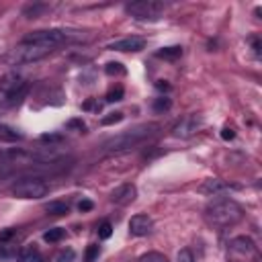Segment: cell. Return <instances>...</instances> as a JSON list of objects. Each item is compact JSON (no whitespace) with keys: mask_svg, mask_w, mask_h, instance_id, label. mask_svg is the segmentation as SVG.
Listing matches in <instances>:
<instances>
[{"mask_svg":"<svg viewBox=\"0 0 262 262\" xmlns=\"http://www.w3.org/2000/svg\"><path fill=\"white\" fill-rule=\"evenodd\" d=\"M229 254H231L233 260L240 258V262H256L258 260V248L250 238L238 236L229 242Z\"/></svg>","mask_w":262,"mask_h":262,"instance_id":"ba28073f","label":"cell"},{"mask_svg":"<svg viewBox=\"0 0 262 262\" xmlns=\"http://www.w3.org/2000/svg\"><path fill=\"white\" fill-rule=\"evenodd\" d=\"M158 129V125H139L135 129H129V131H123V133H119L115 137L107 139L105 144H102V149H105L107 154H117V152H125V149H131L135 147L137 144H142L146 137H149Z\"/></svg>","mask_w":262,"mask_h":262,"instance_id":"3957f363","label":"cell"},{"mask_svg":"<svg viewBox=\"0 0 262 262\" xmlns=\"http://www.w3.org/2000/svg\"><path fill=\"white\" fill-rule=\"evenodd\" d=\"M15 236H16L15 229H4V231H0V244H8V242H11Z\"/></svg>","mask_w":262,"mask_h":262,"instance_id":"f1b7e54d","label":"cell"},{"mask_svg":"<svg viewBox=\"0 0 262 262\" xmlns=\"http://www.w3.org/2000/svg\"><path fill=\"white\" fill-rule=\"evenodd\" d=\"M121 119H123V113H111L109 117H102L100 123L102 125H113V123H119Z\"/></svg>","mask_w":262,"mask_h":262,"instance_id":"4316f807","label":"cell"},{"mask_svg":"<svg viewBox=\"0 0 262 262\" xmlns=\"http://www.w3.org/2000/svg\"><path fill=\"white\" fill-rule=\"evenodd\" d=\"M11 191L18 199H41L49 193V184L37 179V176H27V179L16 180Z\"/></svg>","mask_w":262,"mask_h":262,"instance_id":"5b68a950","label":"cell"},{"mask_svg":"<svg viewBox=\"0 0 262 262\" xmlns=\"http://www.w3.org/2000/svg\"><path fill=\"white\" fill-rule=\"evenodd\" d=\"M111 233H113V226H111L109 221H102L100 226H98V238L100 240H109Z\"/></svg>","mask_w":262,"mask_h":262,"instance_id":"cb8c5ba5","label":"cell"},{"mask_svg":"<svg viewBox=\"0 0 262 262\" xmlns=\"http://www.w3.org/2000/svg\"><path fill=\"white\" fill-rule=\"evenodd\" d=\"M64 236H66V231H64L62 228H53V229H49V231L43 233V240L49 242V244H55V242L64 240Z\"/></svg>","mask_w":262,"mask_h":262,"instance_id":"d6986e66","label":"cell"},{"mask_svg":"<svg viewBox=\"0 0 262 262\" xmlns=\"http://www.w3.org/2000/svg\"><path fill=\"white\" fill-rule=\"evenodd\" d=\"M179 262H195V256H193V252L189 248H182L179 252Z\"/></svg>","mask_w":262,"mask_h":262,"instance_id":"83f0119b","label":"cell"},{"mask_svg":"<svg viewBox=\"0 0 262 262\" xmlns=\"http://www.w3.org/2000/svg\"><path fill=\"white\" fill-rule=\"evenodd\" d=\"M203 125H205L203 115H196V113L186 115L172 127V135L179 137V139H189V137L199 133V131L203 129Z\"/></svg>","mask_w":262,"mask_h":262,"instance_id":"9c48e42d","label":"cell"},{"mask_svg":"<svg viewBox=\"0 0 262 262\" xmlns=\"http://www.w3.org/2000/svg\"><path fill=\"white\" fill-rule=\"evenodd\" d=\"M168 109H170V98H166V97L156 98V102H154V111L162 113V111H168Z\"/></svg>","mask_w":262,"mask_h":262,"instance_id":"484cf974","label":"cell"},{"mask_svg":"<svg viewBox=\"0 0 262 262\" xmlns=\"http://www.w3.org/2000/svg\"><path fill=\"white\" fill-rule=\"evenodd\" d=\"M53 49L43 48V45H35V43H18L16 48L6 55V62L13 66H21V64H33L43 60L45 55H49Z\"/></svg>","mask_w":262,"mask_h":262,"instance_id":"277c9868","label":"cell"},{"mask_svg":"<svg viewBox=\"0 0 262 262\" xmlns=\"http://www.w3.org/2000/svg\"><path fill=\"white\" fill-rule=\"evenodd\" d=\"M45 211H48L49 215H53V217H62V215H68L70 213V207H68V203L51 201V203L45 205Z\"/></svg>","mask_w":262,"mask_h":262,"instance_id":"9a60e30c","label":"cell"},{"mask_svg":"<svg viewBox=\"0 0 262 262\" xmlns=\"http://www.w3.org/2000/svg\"><path fill=\"white\" fill-rule=\"evenodd\" d=\"M137 196V189L133 184H121L119 189L113 191V195H111V201H113L115 205H121V207H125V205L133 203Z\"/></svg>","mask_w":262,"mask_h":262,"instance_id":"7c38bea8","label":"cell"},{"mask_svg":"<svg viewBox=\"0 0 262 262\" xmlns=\"http://www.w3.org/2000/svg\"><path fill=\"white\" fill-rule=\"evenodd\" d=\"M240 189V186L236 184H228V182H223L219 179H209V180H205L201 186H199V191L205 193V195H211V196H219L223 193H229V191H236Z\"/></svg>","mask_w":262,"mask_h":262,"instance_id":"30bf717a","label":"cell"},{"mask_svg":"<svg viewBox=\"0 0 262 262\" xmlns=\"http://www.w3.org/2000/svg\"><path fill=\"white\" fill-rule=\"evenodd\" d=\"M221 137L226 139V142H229V139L236 137V131H233L231 127H223V129H221Z\"/></svg>","mask_w":262,"mask_h":262,"instance_id":"1f68e13d","label":"cell"},{"mask_svg":"<svg viewBox=\"0 0 262 262\" xmlns=\"http://www.w3.org/2000/svg\"><path fill=\"white\" fill-rule=\"evenodd\" d=\"M70 39V33L64 29H41V31H33L23 39V43H35V45H43V48L55 49L64 45Z\"/></svg>","mask_w":262,"mask_h":262,"instance_id":"8992f818","label":"cell"},{"mask_svg":"<svg viewBox=\"0 0 262 262\" xmlns=\"http://www.w3.org/2000/svg\"><path fill=\"white\" fill-rule=\"evenodd\" d=\"M105 72L109 74V76H123L127 70L123 68V64H119V62H109L107 68H105Z\"/></svg>","mask_w":262,"mask_h":262,"instance_id":"ffe728a7","label":"cell"},{"mask_svg":"<svg viewBox=\"0 0 262 262\" xmlns=\"http://www.w3.org/2000/svg\"><path fill=\"white\" fill-rule=\"evenodd\" d=\"M18 262H39V250L35 244H27L18 250Z\"/></svg>","mask_w":262,"mask_h":262,"instance_id":"5bb4252c","label":"cell"},{"mask_svg":"<svg viewBox=\"0 0 262 262\" xmlns=\"http://www.w3.org/2000/svg\"><path fill=\"white\" fill-rule=\"evenodd\" d=\"M92 207H95V203H92V201H88V199H82V201L78 203V209H80L82 213H86V211H92Z\"/></svg>","mask_w":262,"mask_h":262,"instance_id":"4dcf8cb0","label":"cell"},{"mask_svg":"<svg viewBox=\"0 0 262 262\" xmlns=\"http://www.w3.org/2000/svg\"><path fill=\"white\" fill-rule=\"evenodd\" d=\"M23 135L8 125H0V142H18Z\"/></svg>","mask_w":262,"mask_h":262,"instance_id":"2e32d148","label":"cell"},{"mask_svg":"<svg viewBox=\"0 0 262 262\" xmlns=\"http://www.w3.org/2000/svg\"><path fill=\"white\" fill-rule=\"evenodd\" d=\"M244 217V209L231 199H217L211 201L205 207V219L213 228H229L236 226Z\"/></svg>","mask_w":262,"mask_h":262,"instance_id":"6da1fadb","label":"cell"},{"mask_svg":"<svg viewBox=\"0 0 262 262\" xmlns=\"http://www.w3.org/2000/svg\"><path fill=\"white\" fill-rule=\"evenodd\" d=\"M98 254H100V248H98L97 244H92V246H88V250H86V254H84V262H95V260L98 258Z\"/></svg>","mask_w":262,"mask_h":262,"instance_id":"d4e9b609","label":"cell"},{"mask_svg":"<svg viewBox=\"0 0 262 262\" xmlns=\"http://www.w3.org/2000/svg\"><path fill=\"white\" fill-rule=\"evenodd\" d=\"M158 58H162V60H176V58H180L182 55V48L180 45H172V48H164L156 53Z\"/></svg>","mask_w":262,"mask_h":262,"instance_id":"e0dca14e","label":"cell"},{"mask_svg":"<svg viewBox=\"0 0 262 262\" xmlns=\"http://www.w3.org/2000/svg\"><path fill=\"white\" fill-rule=\"evenodd\" d=\"M74 258H76V254H74V250H66V252H62V254H60L58 262H72Z\"/></svg>","mask_w":262,"mask_h":262,"instance_id":"f546056e","label":"cell"},{"mask_svg":"<svg viewBox=\"0 0 262 262\" xmlns=\"http://www.w3.org/2000/svg\"><path fill=\"white\" fill-rule=\"evenodd\" d=\"M125 11H127V15L137 18V21H156L166 11V4L156 2V0H139V2L127 4Z\"/></svg>","mask_w":262,"mask_h":262,"instance_id":"52a82bcc","label":"cell"},{"mask_svg":"<svg viewBox=\"0 0 262 262\" xmlns=\"http://www.w3.org/2000/svg\"><path fill=\"white\" fill-rule=\"evenodd\" d=\"M154 228V221L147 217V215H133L129 221V231L133 236H147Z\"/></svg>","mask_w":262,"mask_h":262,"instance_id":"4fadbf2b","label":"cell"},{"mask_svg":"<svg viewBox=\"0 0 262 262\" xmlns=\"http://www.w3.org/2000/svg\"><path fill=\"white\" fill-rule=\"evenodd\" d=\"M123 88L121 86H117V88H113V90H109L107 92V102H119V100H123Z\"/></svg>","mask_w":262,"mask_h":262,"instance_id":"603a6c76","label":"cell"},{"mask_svg":"<svg viewBox=\"0 0 262 262\" xmlns=\"http://www.w3.org/2000/svg\"><path fill=\"white\" fill-rule=\"evenodd\" d=\"M139 262H170L164 254H160V252H147V254H144L142 258H139Z\"/></svg>","mask_w":262,"mask_h":262,"instance_id":"44dd1931","label":"cell"},{"mask_svg":"<svg viewBox=\"0 0 262 262\" xmlns=\"http://www.w3.org/2000/svg\"><path fill=\"white\" fill-rule=\"evenodd\" d=\"M62 135L60 133H45L41 135V144H49V147H55V144H62Z\"/></svg>","mask_w":262,"mask_h":262,"instance_id":"7402d4cb","label":"cell"},{"mask_svg":"<svg viewBox=\"0 0 262 262\" xmlns=\"http://www.w3.org/2000/svg\"><path fill=\"white\" fill-rule=\"evenodd\" d=\"M29 92V82L25 76L16 72H11L0 80V111L15 109L23 102V98Z\"/></svg>","mask_w":262,"mask_h":262,"instance_id":"7a4b0ae2","label":"cell"},{"mask_svg":"<svg viewBox=\"0 0 262 262\" xmlns=\"http://www.w3.org/2000/svg\"><path fill=\"white\" fill-rule=\"evenodd\" d=\"M45 11H48V6L45 4H39V2H35V4H29V6H25V16L27 18H37V16H41Z\"/></svg>","mask_w":262,"mask_h":262,"instance_id":"ac0fdd59","label":"cell"},{"mask_svg":"<svg viewBox=\"0 0 262 262\" xmlns=\"http://www.w3.org/2000/svg\"><path fill=\"white\" fill-rule=\"evenodd\" d=\"M144 48H146L144 37H125V39H119L109 45V49H113V51H131V53L142 51Z\"/></svg>","mask_w":262,"mask_h":262,"instance_id":"8fae6325","label":"cell"},{"mask_svg":"<svg viewBox=\"0 0 262 262\" xmlns=\"http://www.w3.org/2000/svg\"><path fill=\"white\" fill-rule=\"evenodd\" d=\"M156 86H158V88H160V90H168V88H170V86H168V84H166L164 80H160V82H158V84H156Z\"/></svg>","mask_w":262,"mask_h":262,"instance_id":"d6a6232c","label":"cell"}]
</instances>
